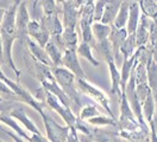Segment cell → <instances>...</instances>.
Here are the masks:
<instances>
[{"label":"cell","instance_id":"obj_1","mask_svg":"<svg viewBox=\"0 0 157 142\" xmlns=\"http://www.w3.org/2000/svg\"><path fill=\"white\" fill-rule=\"evenodd\" d=\"M75 84H76V88H78V90L80 93H82L86 96H88L89 98H92L95 103L100 105V108L102 110H105L108 114L109 117L117 120L116 115L113 114L112 109H111V104H109V100H108L107 95L105 94L101 89H99L98 86L89 83L87 79L75 78Z\"/></svg>","mask_w":157,"mask_h":142},{"label":"cell","instance_id":"obj_2","mask_svg":"<svg viewBox=\"0 0 157 142\" xmlns=\"http://www.w3.org/2000/svg\"><path fill=\"white\" fill-rule=\"evenodd\" d=\"M40 116L43 118L44 128H45V133H47L45 137L49 140V142H66L70 128L67 126H61L56 120H54L48 114L47 109Z\"/></svg>","mask_w":157,"mask_h":142},{"label":"cell","instance_id":"obj_3","mask_svg":"<svg viewBox=\"0 0 157 142\" xmlns=\"http://www.w3.org/2000/svg\"><path fill=\"white\" fill-rule=\"evenodd\" d=\"M61 7H62V16H63V28L70 27L78 30V16H80V9H82L85 1L82 0H63L59 1Z\"/></svg>","mask_w":157,"mask_h":142},{"label":"cell","instance_id":"obj_4","mask_svg":"<svg viewBox=\"0 0 157 142\" xmlns=\"http://www.w3.org/2000/svg\"><path fill=\"white\" fill-rule=\"evenodd\" d=\"M44 105H45V108H49L51 110H54L55 113L59 114V116L62 117V120L64 121L67 127L74 128L75 122H76V115L74 114V111L70 108L61 103L55 96L47 93L45 98H44Z\"/></svg>","mask_w":157,"mask_h":142},{"label":"cell","instance_id":"obj_5","mask_svg":"<svg viewBox=\"0 0 157 142\" xmlns=\"http://www.w3.org/2000/svg\"><path fill=\"white\" fill-rule=\"evenodd\" d=\"M30 20L31 16L28 9V2L19 1L16 14V32H17V38L20 40H25V38L28 37V25Z\"/></svg>","mask_w":157,"mask_h":142},{"label":"cell","instance_id":"obj_6","mask_svg":"<svg viewBox=\"0 0 157 142\" xmlns=\"http://www.w3.org/2000/svg\"><path fill=\"white\" fill-rule=\"evenodd\" d=\"M25 64H26V69L30 72V75H32L36 79H38L40 83L47 82V81H54V77L51 74V67L37 62L29 53L25 57Z\"/></svg>","mask_w":157,"mask_h":142},{"label":"cell","instance_id":"obj_7","mask_svg":"<svg viewBox=\"0 0 157 142\" xmlns=\"http://www.w3.org/2000/svg\"><path fill=\"white\" fill-rule=\"evenodd\" d=\"M61 66H63L64 69L70 71L73 75L75 76V78L86 79V74H85V71L81 66L76 50H66L63 52Z\"/></svg>","mask_w":157,"mask_h":142},{"label":"cell","instance_id":"obj_8","mask_svg":"<svg viewBox=\"0 0 157 142\" xmlns=\"http://www.w3.org/2000/svg\"><path fill=\"white\" fill-rule=\"evenodd\" d=\"M10 115L12 118H14L16 121H18L19 123L23 124L24 129L28 130L31 134H40L39 129L37 128V126L33 123V121L26 114V110L24 109V104L20 103V102H17L16 105L11 109Z\"/></svg>","mask_w":157,"mask_h":142},{"label":"cell","instance_id":"obj_9","mask_svg":"<svg viewBox=\"0 0 157 142\" xmlns=\"http://www.w3.org/2000/svg\"><path fill=\"white\" fill-rule=\"evenodd\" d=\"M18 5H19V0L12 1V4L5 9L4 18H2L1 24H0V31L1 32L17 36V32H16V14H17Z\"/></svg>","mask_w":157,"mask_h":142},{"label":"cell","instance_id":"obj_10","mask_svg":"<svg viewBox=\"0 0 157 142\" xmlns=\"http://www.w3.org/2000/svg\"><path fill=\"white\" fill-rule=\"evenodd\" d=\"M28 37L37 43L39 46L44 47L50 40V35L37 20L31 19L28 25Z\"/></svg>","mask_w":157,"mask_h":142},{"label":"cell","instance_id":"obj_11","mask_svg":"<svg viewBox=\"0 0 157 142\" xmlns=\"http://www.w3.org/2000/svg\"><path fill=\"white\" fill-rule=\"evenodd\" d=\"M25 44H26V47H28V53H29L33 59H36L37 62L44 64V65L52 67L49 57H48V55H47L45 51H44V47L39 46L37 43H35V42H33L32 39H30L29 37L25 38Z\"/></svg>","mask_w":157,"mask_h":142},{"label":"cell","instance_id":"obj_12","mask_svg":"<svg viewBox=\"0 0 157 142\" xmlns=\"http://www.w3.org/2000/svg\"><path fill=\"white\" fill-rule=\"evenodd\" d=\"M39 23L43 27L47 30V32L51 36L61 35L63 31V24L59 19V16L52 14V16H42L39 19Z\"/></svg>","mask_w":157,"mask_h":142},{"label":"cell","instance_id":"obj_13","mask_svg":"<svg viewBox=\"0 0 157 142\" xmlns=\"http://www.w3.org/2000/svg\"><path fill=\"white\" fill-rule=\"evenodd\" d=\"M150 23H151V19L147 18L143 14H140V18H139V23H138V26L136 28V32L133 33L135 35V39H136V45H137V47L147 45V39H149Z\"/></svg>","mask_w":157,"mask_h":142},{"label":"cell","instance_id":"obj_14","mask_svg":"<svg viewBox=\"0 0 157 142\" xmlns=\"http://www.w3.org/2000/svg\"><path fill=\"white\" fill-rule=\"evenodd\" d=\"M126 37H128V32H126L125 28L117 30V28L112 27V30H111V33H109V37H108V42L111 44V47H112V51H113V55H114L116 59H117V56L120 52V47L124 44Z\"/></svg>","mask_w":157,"mask_h":142},{"label":"cell","instance_id":"obj_15","mask_svg":"<svg viewBox=\"0 0 157 142\" xmlns=\"http://www.w3.org/2000/svg\"><path fill=\"white\" fill-rule=\"evenodd\" d=\"M140 9H139V5L138 1H130V6H128V23L125 30L128 32V35H133L136 32V28L139 23V18H140Z\"/></svg>","mask_w":157,"mask_h":142},{"label":"cell","instance_id":"obj_16","mask_svg":"<svg viewBox=\"0 0 157 142\" xmlns=\"http://www.w3.org/2000/svg\"><path fill=\"white\" fill-rule=\"evenodd\" d=\"M0 123L4 126V127H6V128H9L11 132L14 133L16 135H18L20 136L23 140H25L26 142H29L30 140V135L28 133L25 132L21 127H20L18 122L14 120V118H12L10 115H5V114H0Z\"/></svg>","mask_w":157,"mask_h":142},{"label":"cell","instance_id":"obj_17","mask_svg":"<svg viewBox=\"0 0 157 142\" xmlns=\"http://www.w3.org/2000/svg\"><path fill=\"white\" fill-rule=\"evenodd\" d=\"M120 4H121V0H108V1H106L104 13H102V18L100 20V23L112 26L113 20H114L118 11H119Z\"/></svg>","mask_w":157,"mask_h":142},{"label":"cell","instance_id":"obj_18","mask_svg":"<svg viewBox=\"0 0 157 142\" xmlns=\"http://www.w3.org/2000/svg\"><path fill=\"white\" fill-rule=\"evenodd\" d=\"M108 65V71H109V77H111V91L109 94L112 96L118 95L120 98L121 96V90H120V72L118 70L116 60H108L106 62Z\"/></svg>","mask_w":157,"mask_h":142},{"label":"cell","instance_id":"obj_19","mask_svg":"<svg viewBox=\"0 0 157 142\" xmlns=\"http://www.w3.org/2000/svg\"><path fill=\"white\" fill-rule=\"evenodd\" d=\"M61 39L66 50H76L78 45V32L76 28L64 27L61 33Z\"/></svg>","mask_w":157,"mask_h":142},{"label":"cell","instance_id":"obj_20","mask_svg":"<svg viewBox=\"0 0 157 142\" xmlns=\"http://www.w3.org/2000/svg\"><path fill=\"white\" fill-rule=\"evenodd\" d=\"M40 85L45 89L47 93H49V94H51L52 96H55L63 105L70 108V102H69L68 97L66 96V94L63 93V90L59 88V84H57L55 81H47V82L40 83Z\"/></svg>","mask_w":157,"mask_h":142},{"label":"cell","instance_id":"obj_21","mask_svg":"<svg viewBox=\"0 0 157 142\" xmlns=\"http://www.w3.org/2000/svg\"><path fill=\"white\" fill-rule=\"evenodd\" d=\"M135 63H136V57H135V55L132 57H130V58H128V59H123L121 69L119 70V72H120V90H121V94L124 93L126 83H128L131 74H132Z\"/></svg>","mask_w":157,"mask_h":142},{"label":"cell","instance_id":"obj_22","mask_svg":"<svg viewBox=\"0 0 157 142\" xmlns=\"http://www.w3.org/2000/svg\"><path fill=\"white\" fill-rule=\"evenodd\" d=\"M142 114H143V118L147 124L154 121V118L156 117V104H155V95L151 94L147 95V97L144 100V102L142 103Z\"/></svg>","mask_w":157,"mask_h":142},{"label":"cell","instance_id":"obj_23","mask_svg":"<svg viewBox=\"0 0 157 142\" xmlns=\"http://www.w3.org/2000/svg\"><path fill=\"white\" fill-rule=\"evenodd\" d=\"M128 6H130V0H123L120 4V7L118 11L117 16L113 20L112 27L113 28H125L126 23H128Z\"/></svg>","mask_w":157,"mask_h":142},{"label":"cell","instance_id":"obj_24","mask_svg":"<svg viewBox=\"0 0 157 142\" xmlns=\"http://www.w3.org/2000/svg\"><path fill=\"white\" fill-rule=\"evenodd\" d=\"M44 51H45V53H47L48 57H49L52 67L61 66V64H62L63 51H61L59 47L56 46L51 40H49V42L47 43V45L44 46Z\"/></svg>","mask_w":157,"mask_h":142},{"label":"cell","instance_id":"obj_25","mask_svg":"<svg viewBox=\"0 0 157 142\" xmlns=\"http://www.w3.org/2000/svg\"><path fill=\"white\" fill-rule=\"evenodd\" d=\"M90 30H92V35H93V38L95 40V44H97L99 42L108 39L112 27L109 25H105V24L99 21V23H93L90 26Z\"/></svg>","mask_w":157,"mask_h":142},{"label":"cell","instance_id":"obj_26","mask_svg":"<svg viewBox=\"0 0 157 142\" xmlns=\"http://www.w3.org/2000/svg\"><path fill=\"white\" fill-rule=\"evenodd\" d=\"M147 69V84L150 88V90L156 94V85H157V64L155 57L149 60V63L145 66Z\"/></svg>","mask_w":157,"mask_h":142},{"label":"cell","instance_id":"obj_27","mask_svg":"<svg viewBox=\"0 0 157 142\" xmlns=\"http://www.w3.org/2000/svg\"><path fill=\"white\" fill-rule=\"evenodd\" d=\"M140 13L151 20H156L157 17V1L155 0H139L138 1Z\"/></svg>","mask_w":157,"mask_h":142},{"label":"cell","instance_id":"obj_28","mask_svg":"<svg viewBox=\"0 0 157 142\" xmlns=\"http://www.w3.org/2000/svg\"><path fill=\"white\" fill-rule=\"evenodd\" d=\"M76 53H78V56L82 57V58H85L86 60H88L93 66L100 65L99 60L94 57V55H93V47L90 46V45H88V44L82 43V42L78 43V47H76Z\"/></svg>","mask_w":157,"mask_h":142},{"label":"cell","instance_id":"obj_29","mask_svg":"<svg viewBox=\"0 0 157 142\" xmlns=\"http://www.w3.org/2000/svg\"><path fill=\"white\" fill-rule=\"evenodd\" d=\"M40 5V9L43 11V16H52V14H57L59 16L62 12L61 7V2L55 1V0H42L38 1Z\"/></svg>","mask_w":157,"mask_h":142},{"label":"cell","instance_id":"obj_30","mask_svg":"<svg viewBox=\"0 0 157 142\" xmlns=\"http://www.w3.org/2000/svg\"><path fill=\"white\" fill-rule=\"evenodd\" d=\"M86 122L94 128H102V127H117V120L109 117L108 115H98L93 118H89Z\"/></svg>","mask_w":157,"mask_h":142},{"label":"cell","instance_id":"obj_31","mask_svg":"<svg viewBox=\"0 0 157 142\" xmlns=\"http://www.w3.org/2000/svg\"><path fill=\"white\" fill-rule=\"evenodd\" d=\"M137 50V45H136V39H135V35H128V37L125 39L124 44L120 47V52L124 59H128L130 57H132L135 55Z\"/></svg>","mask_w":157,"mask_h":142},{"label":"cell","instance_id":"obj_32","mask_svg":"<svg viewBox=\"0 0 157 142\" xmlns=\"http://www.w3.org/2000/svg\"><path fill=\"white\" fill-rule=\"evenodd\" d=\"M131 75L133 77V81H135V84L136 85L147 83V69H145L144 64L136 62Z\"/></svg>","mask_w":157,"mask_h":142},{"label":"cell","instance_id":"obj_33","mask_svg":"<svg viewBox=\"0 0 157 142\" xmlns=\"http://www.w3.org/2000/svg\"><path fill=\"white\" fill-rule=\"evenodd\" d=\"M98 115H101V111L98 109V107L93 105V104H87L80 109L78 116H76V117L78 120H82V121H88L89 118H93Z\"/></svg>","mask_w":157,"mask_h":142},{"label":"cell","instance_id":"obj_34","mask_svg":"<svg viewBox=\"0 0 157 142\" xmlns=\"http://www.w3.org/2000/svg\"><path fill=\"white\" fill-rule=\"evenodd\" d=\"M97 44H98V45H97V49L99 50V52L102 55L104 59H105L106 62H108V60H116L108 39L102 40V42H99V43H97Z\"/></svg>","mask_w":157,"mask_h":142},{"label":"cell","instance_id":"obj_35","mask_svg":"<svg viewBox=\"0 0 157 142\" xmlns=\"http://www.w3.org/2000/svg\"><path fill=\"white\" fill-rule=\"evenodd\" d=\"M0 97L6 101H10V102H19V98L17 97V95L9 88V85L5 84L1 81H0Z\"/></svg>","mask_w":157,"mask_h":142},{"label":"cell","instance_id":"obj_36","mask_svg":"<svg viewBox=\"0 0 157 142\" xmlns=\"http://www.w3.org/2000/svg\"><path fill=\"white\" fill-rule=\"evenodd\" d=\"M105 0H97L94 1V9H93V20L94 23H99L102 18V13L105 9Z\"/></svg>","mask_w":157,"mask_h":142},{"label":"cell","instance_id":"obj_37","mask_svg":"<svg viewBox=\"0 0 157 142\" xmlns=\"http://www.w3.org/2000/svg\"><path fill=\"white\" fill-rule=\"evenodd\" d=\"M135 91H136V95H137L138 100H139V102H140V103H143V102H144V100L147 97V95H150L151 93H152V91L150 90V88L147 86V83L136 85ZM152 94H154V93H152Z\"/></svg>","mask_w":157,"mask_h":142},{"label":"cell","instance_id":"obj_38","mask_svg":"<svg viewBox=\"0 0 157 142\" xmlns=\"http://www.w3.org/2000/svg\"><path fill=\"white\" fill-rule=\"evenodd\" d=\"M17 102H10V101H6L4 98L0 97V114H5V115H9L11 111V109L16 105Z\"/></svg>","mask_w":157,"mask_h":142},{"label":"cell","instance_id":"obj_39","mask_svg":"<svg viewBox=\"0 0 157 142\" xmlns=\"http://www.w3.org/2000/svg\"><path fill=\"white\" fill-rule=\"evenodd\" d=\"M66 142H80V140H78V134L74 128H70L69 129V134L68 136H67Z\"/></svg>","mask_w":157,"mask_h":142},{"label":"cell","instance_id":"obj_40","mask_svg":"<svg viewBox=\"0 0 157 142\" xmlns=\"http://www.w3.org/2000/svg\"><path fill=\"white\" fill-rule=\"evenodd\" d=\"M29 142H49V140L40 134H31L30 135V140Z\"/></svg>","mask_w":157,"mask_h":142},{"label":"cell","instance_id":"obj_41","mask_svg":"<svg viewBox=\"0 0 157 142\" xmlns=\"http://www.w3.org/2000/svg\"><path fill=\"white\" fill-rule=\"evenodd\" d=\"M4 132L6 133V135H7V136H9V137H10V139L13 142H26L25 140H23V139H21L20 136L16 135L14 133H12L10 130V129H7V128H5V129H4Z\"/></svg>","mask_w":157,"mask_h":142},{"label":"cell","instance_id":"obj_42","mask_svg":"<svg viewBox=\"0 0 157 142\" xmlns=\"http://www.w3.org/2000/svg\"><path fill=\"white\" fill-rule=\"evenodd\" d=\"M11 4H12V1H0V24L2 21V18H4L5 9H7Z\"/></svg>","mask_w":157,"mask_h":142},{"label":"cell","instance_id":"obj_43","mask_svg":"<svg viewBox=\"0 0 157 142\" xmlns=\"http://www.w3.org/2000/svg\"><path fill=\"white\" fill-rule=\"evenodd\" d=\"M1 64H4V52H2V42L0 37V65Z\"/></svg>","mask_w":157,"mask_h":142},{"label":"cell","instance_id":"obj_44","mask_svg":"<svg viewBox=\"0 0 157 142\" xmlns=\"http://www.w3.org/2000/svg\"><path fill=\"white\" fill-rule=\"evenodd\" d=\"M5 128H6V127H4V126H2V124H1V123H0V130H4V129H5Z\"/></svg>","mask_w":157,"mask_h":142},{"label":"cell","instance_id":"obj_45","mask_svg":"<svg viewBox=\"0 0 157 142\" xmlns=\"http://www.w3.org/2000/svg\"><path fill=\"white\" fill-rule=\"evenodd\" d=\"M120 140H121V139H120ZM121 142H128V141H123V140H121Z\"/></svg>","mask_w":157,"mask_h":142}]
</instances>
